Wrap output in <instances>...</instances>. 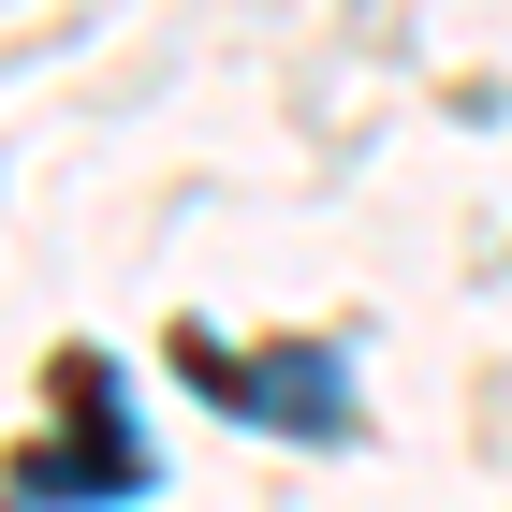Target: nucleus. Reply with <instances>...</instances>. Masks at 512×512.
I'll list each match as a JSON object with an SVG mask.
<instances>
[{"label": "nucleus", "mask_w": 512, "mask_h": 512, "mask_svg": "<svg viewBox=\"0 0 512 512\" xmlns=\"http://www.w3.org/2000/svg\"><path fill=\"white\" fill-rule=\"evenodd\" d=\"M59 410H74V439L30 469V498H132V483H147V454H132V425H118V381H103V352H74V366H59Z\"/></svg>", "instance_id": "obj_1"}]
</instances>
